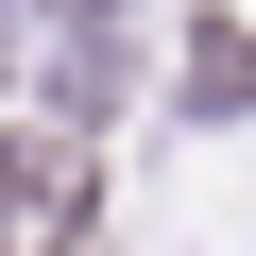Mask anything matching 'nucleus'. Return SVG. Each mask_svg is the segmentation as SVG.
Instances as JSON below:
<instances>
[{
  "mask_svg": "<svg viewBox=\"0 0 256 256\" xmlns=\"http://www.w3.org/2000/svg\"><path fill=\"white\" fill-rule=\"evenodd\" d=\"M239 86H256V34L205 18V34H188V120H239Z\"/></svg>",
  "mask_w": 256,
  "mask_h": 256,
  "instance_id": "1",
  "label": "nucleus"
}]
</instances>
